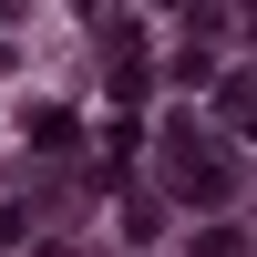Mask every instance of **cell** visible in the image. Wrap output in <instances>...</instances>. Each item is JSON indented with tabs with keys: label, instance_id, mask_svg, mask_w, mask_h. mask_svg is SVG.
Returning <instances> with one entry per match:
<instances>
[{
	"label": "cell",
	"instance_id": "7a4b0ae2",
	"mask_svg": "<svg viewBox=\"0 0 257 257\" xmlns=\"http://www.w3.org/2000/svg\"><path fill=\"white\" fill-rule=\"evenodd\" d=\"M196 257H237V237H226V226H206V237H196Z\"/></svg>",
	"mask_w": 257,
	"mask_h": 257
},
{
	"label": "cell",
	"instance_id": "6da1fadb",
	"mask_svg": "<svg viewBox=\"0 0 257 257\" xmlns=\"http://www.w3.org/2000/svg\"><path fill=\"white\" fill-rule=\"evenodd\" d=\"M165 144H175V196H196V206H216L226 185H237V165H226V155H206V144H196V123H175Z\"/></svg>",
	"mask_w": 257,
	"mask_h": 257
},
{
	"label": "cell",
	"instance_id": "3957f363",
	"mask_svg": "<svg viewBox=\"0 0 257 257\" xmlns=\"http://www.w3.org/2000/svg\"><path fill=\"white\" fill-rule=\"evenodd\" d=\"M175 11H206V0H175Z\"/></svg>",
	"mask_w": 257,
	"mask_h": 257
}]
</instances>
